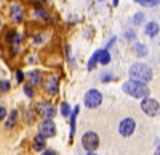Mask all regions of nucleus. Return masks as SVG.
I'll use <instances>...</instances> for the list:
<instances>
[{
	"instance_id": "f257e3e1",
	"label": "nucleus",
	"mask_w": 160,
	"mask_h": 155,
	"mask_svg": "<svg viewBox=\"0 0 160 155\" xmlns=\"http://www.w3.org/2000/svg\"><path fill=\"white\" fill-rule=\"evenodd\" d=\"M122 90H123L127 94H130L133 98H138V99L148 98L149 93H151L149 88L146 86V83H141L138 80H128V82H125L123 86H122Z\"/></svg>"
},
{
	"instance_id": "f03ea898",
	"label": "nucleus",
	"mask_w": 160,
	"mask_h": 155,
	"mask_svg": "<svg viewBox=\"0 0 160 155\" xmlns=\"http://www.w3.org/2000/svg\"><path fill=\"white\" fill-rule=\"evenodd\" d=\"M130 77L131 80H138L141 83H148L152 80V69L142 62H136L130 67Z\"/></svg>"
},
{
	"instance_id": "7ed1b4c3",
	"label": "nucleus",
	"mask_w": 160,
	"mask_h": 155,
	"mask_svg": "<svg viewBox=\"0 0 160 155\" xmlns=\"http://www.w3.org/2000/svg\"><path fill=\"white\" fill-rule=\"evenodd\" d=\"M141 109H142L144 114H148L149 117H157V115H160V104L152 98H144L141 101Z\"/></svg>"
},
{
	"instance_id": "20e7f679",
	"label": "nucleus",
	"mask_w": 160,
	"mask_h": 155,
	"mask_svg": "<svg viewBox=\"0 0 160 155\" xmlns=\"http://www.w3.org/2000/svg\"><path fill=\"white\" fill-rule=\"evenodd\" d=\"M82 146L88 150V152H95L99 147V136L95 131H87L82 136Z\"/></svg>"
},
{
	"instance_id": "39448f33",
	"label": "nucleus",
	"mask_w": 160,
	"mask_h": 155,
	"mask_svg": "<svg viewBox=\"0 0 160 155\" xmlns=\"http://www.w3.org/2000/svg\"><path fill=\"white\" fill-rule=\"evenodd\" d=\"M101 102H102V94L98 90H88L85 94V106L88 109H96L101 106Z\"/></svg>"
},
{
	"instance_id": "423d86ee",
	"label": "nucleus",
	"mask_w": 160,
	"mask_h": 155,
	"mask_svg": "<svg viewBox=\"0 0 160 155\" xmlns=\"http://www.w3.org/2000/svg\"><path fill=\"white\" fill-rule=\"evenodd\" d=\"M37 112L42 115L45 120H51V119H55V115H56L55 106L50 104V102H47V101L38 102V104H37Z\"/></svg>"
},
{
	"instance_id": "0eeeda50",
	"label": "nucleus",
	"mask_w": 160,
	"mask_h": 155,
	"mask_svg": "<svg viewBox=\"0 0 160 155\" xmlns=\"http://www.w3.org/2000/svg\"><path fill=\"white\" fill-rule=\"evenodd\" d=\"M135 130H136V123H135L133 119H123L122 122H120V125H118V133L122 134L123 138L131 136L133 133H135Z\"/></svg>"
},
{
	"instance_id": "6e6552de",
	"label": "nucleus",
	"mask_w": 160,
	"mask_h": 155,
	"mask_svg": "<svg viewBox=\"0 0 160 155\" xmlns=\"http://www.w3.org/2000/svg\"><path fill=\"white\" fill-rule=\"evenodd\" d=\"M10 18H11L13 22H16V24H19L22 21V18H24V8H22V5L19 2H13L10 5Z\"/></svg>"
},
{
	"instance_id": "1a4fd4ad",
	"label": "nucleus",
	"mask_w": 160,
	"mask_h": 155,
	"mask_svg": "<svg viewBox=\"0 0 160 155\" xmlns=\"http://www.w3.org/2000/svg\"><path fill=\"white\" fill-rule=\"evenodd\" d=\"M38 131L43 138H51V136L56 134V125L53 120H43L38 126Z\"/></svg>"
},
{
	"instance_id": "9d476101",
	"label": "nucleus",
	"mask_w": 160,
	"mask_h": 155,
	"mask_svg": "<svg viewBox=\"0 0 160 155\" xmlns=\"http://www.w3.org/2000/svg\"><path fill=\"white\" fill-rule=\"evenodd\" d=\"M45 91H47V94H50V96H56L58 94V90H59V79L56 75H50L48 79H47V82H45Z\"/></svg>"
},
{
	"instance_id": "9b49d317",
	"label": "nucleus",
	"mask_w": 160,
	"mask_h": 155,
	"mask_svg": "<svg viewBox=\"0 0 160 155\" xmlns=\"http://www.w3.org/2000/svg\"><path fill=\"white\" fill-rule=\"evenodd\" d=\"M28 82L31 86H38L40 83H42V74H40L38 70H31L28 74Z\"/></svg>"
},
{
	"instance_id": "f8f14e48",
	"label": "nucleus",
	"mask_w": 160,
	"mask_h": 155,
	"mask_svg": "<svg viewBox=\"0 0 160 155\" xmlns=\"http://www.w3.org/2000/svg\"><path fill=\"white\" fill-rule=\"evenodd\" d=\"M158 24L157 22H154V21H151V22H148L146 24V27H144V31H146V34H148L149 37H155L157 34H158Z\"/></svg>"
},
{
	"instance_id": "ddd939ff",
	"label": "nucleus",
	"mask_w": 160,
	"mask_h": 155,
	"mask_svg": "<svg viewBox=\"0 0 160 155\" xmlns=\"http://www.w3.org/2000/svg\"><path fill=\"white\" fill-rule=\"evenodd\" d=\"M98 62H99V64H104V66L111 62L109 50H98Z\"/></svg>"
},
{
	"instance_id": "4468645a",
	"label": "nucleus",
	"mask_w": 160,
	"mask_h": 155,
	"mask_svg": "<svg viewBox=\"0 0 160 155\" xmlns=\"http://www.w3.org/2000/svg\"><path fill=\"white\" fill-rule=\"evenodd\" d=\"M45 139L47 138H43L42 134H37L35 138H34V143H32V147H34V150H43L45 149Z\"/></svg>"
},
{
	"instance_id": "2eb2a0df",
	"label": "nucleus",
	"mask_w": 160,
	"mask_h": 155,
	"mask_svg": "<svg viewBox=\"0 0 160 155\" xmlns=\"http://www.w3.org/2000/svg\"><path fill=\"white\" fill-rule=\"evenodd\" d=\"M16 120H18V110L15 109V110H11V112H10V115H8V119H7L5 126L8 128V130H11V128L16 125Z\"/></svg>"
},
{
	"instance_id": "dca6fc26",
	"label": "nucleus",
	"mask_w": 160,
	"mask_h": 155,
	"mask_svg": "<svg viewBox=\"0 0 160 155\" xmlns=\"http://www.w3.org/2000/svg\"><path fill=\"white\" fill-rule=\"evenodd\" d=\"M135 2L141 7H146V8H154L160 3V0H135Z\"/></svg>"
},
{
	"instance_id": "f3484780",
	"label": "nucleus",
	"mask_w": 160,
	"mask_h": 155,
	"mask_svg": "<svg viewBox=\"0 0 160 155\" xmlns=\"http://www.w3.org/2000/svg\"><path fill=\"white\" fill-rule=\"evenodd\" d=\"M77 114H78V107H75V109L71 112V115H69V119H71V138H72L74 133H75V120H77Z\"/></svg>"
},
{
	"instance_id": "a211bd4d",
	"label": "nucleus",
	"mask_w": 160,
	"mask_h": 155,
	"mask_svg": "<svg viewBox=\"0 0 160 155\" xmlns=\"http://www.w3.org/2000/svg\"><path fill=\"white\" fill-rule=\"evenodd\" d=\"M135 53H136V56L142 58V56L148 55V48H146L144 45H141V43H136L135 45Z\"/></svg>"
},
{
	"instance_id": "6ab92c4d",
	"label": "nucleus",
	"mask_w": 160,
	"mask_h": 155,
	"mask_svg": "<svg viewBox=\"0 0 160 155\" xmlns=\"http://www.w3.org/2000/svg\"><path fill=\"white\" fill-rule=\"evenodd\" d=\"M71 112H72L71 106L68 104V102H62V104H61V115H62V117H66V119H68L69 115H71Z\"/></svg>"
},
{
	"instance_id": "aec40b11",
	"label": "nucleus",
	"mask_w": 160,
	"mask_h": 155,
	"mask_svg": "<svg viewBox=\"0 0 160 155\" xmlns=\"http://www.w3.org/2000/svg\"><path fill=\"white\" fill-rule=\"evenodd\" d=\"M96 64H98V51H95V55L90 58V61H88V70H93Z\"/></svg>"
},
{
	"instance_id": "412c9836",
	"label": "nucleus",
	"mask_w": 160,
	"mask_h": 155,
	"mask_svg": "<svg viewBox=\"0 0 160 155\" xmlns=\"http://www.w3.org/2000/svg\"><path fill=\"white\" fill-rule=\"evenodd\" d=\"M10 82L8 80H0V91H3V93H7V91H10Z\"/></svg>"
},
{
	"instance_id": "4be33fe9",
	"label": "nucleus",
	"mask_w": 160,
	"mask_h": 155,
	"mask_svg": "<svg viewBox=\"0 0 160 155\" xmlns=\"http://www.w3.org/2000/svg\"><path fill=\"white\" fill-rule=\"evenodd\" d=\"M24 93H26V96H29V98H32V96H34V90H32V86H31L29 83L24 86Z\"/></svg>"
},
{
	"instance_id": "5701e85b",
	"label": "nucleus",
	"mask_w": 160,
	"mask_h": 155,
	"mask_svg": "<svg viewBox=\"0 0 160 155\" xmlns=\"http://www.w3.org/2000/svg\"><path fill=\"white\" fill-rule=\"evenodd\" d=\"M142 19H144V15H142V13H138V15H135V19H133V21H135V24H141Z\"/></svg>"
},
{
	"instance_id": "b1692460",
	"label": "nucleus",
	"mask_w": 160,
	"mask_h": 155,
	"mask_svg": "<svg viewBox=\"0 0 160 155\" xmlns=\"http://www.w3.org/2000/svg\"><path fill=\"white\" fill-rule=\"evenodd\" d=\"M5 117H7V109L5 106H0V122L5 120Z\"/></svg>"
},
{
	"instance_id": "393cba45",
	"label": "nucleus",
	"mask_w": 160,
	"mask_h": 155,
	"mask_svg": "<svg viewBox=\"0 0 160 155\" xmlns=\"http://www.w3.org/2000/svg\"><path fill=\"white\" fill-rule=\"evenodd\" d=\"M22 80H24V74L21 70H16V82L18 83H22Z\"/></svg>"
},
{
	"instance_id": "a878e982",
	"label": "nucleus",
	"mask_w": 160,
	"mask_h": 155,
	"mask_svg": "<svg viewBox=\"0 0 160 155\" xmlns=\"http://www.w3.org/2000/svg\"><path fill=\"white\" fill-rule=\"evenodd\" d=\"M26 120H28L29 123H32V122H34V115H32V112H31V110L26 112Z\"/></svg>"
},
{
	"instance_id": "bb28decb",
	"label": "nucleus",
	"mask_w": 160,
	"mask_h": 155,
	"mask_svg": "<svg viewBox=\"0 0 160 155\" xmlns=\"http://www.w3.org/2000/svg\"><path fill=\"white\" fill-rule=\"evenodd\" d=\"M135 37H136V35H135V32H133V31H131V32H130V31L127 32V38H128V40H130V38H135Z\"/></svg>"
},
{
	"instance_id": "cd10ccee",
	"label": "nucleus",
	"mask_w": 160,
	"mask_h": 155,
	"mask_svg": "<svg viewBox=\"0 0 160 155\" xmlns=\"http://www.w3.org/2000/svg\"><path fill=\"white\" fill-rule=\"evenodd\" d=\"M111 79H112L111 75H102V77H101V80H102V82H109Z\"/></svg>"
},
{
	"instance_id": "c85d7f7f",
	"label": "nucleus",
	"mask_w": 160,
	"mask_h": 155,
	"mask_svg": "<svg viewBox=\"0 0 160 155\" xmlns=\"http://www.w3.org/2000/svg\"><path fill=\"white\" fill-rule=\"evenodd\" d=\"M42 155H56V153L53 152V150H45V152H43Z\"/></svg>"
},
{
	"instance_id": "c756f323",
	"label": "nucleus",
	"mask_w": 160,
	"mask_h": 155,
	"mask_svg": "<svg viewBox=\"0 0 160 155\" xmlns=\"http://www.w3.org/2000/svg\"><path fill=\"white\" fill-rule=\"evenodd\" d=\"M118 2H120V0H112V5H114V7H117V5H118Z\"/></svg>"
},
{
	"instance_id": "7c9ffc66",
	"label": "nucleus",
	"mask_w": 160,
	"mask_h": 155,
	"mask_svg": "<svg viewBox=\"0 0 160 155\" xmlns=\"http://www.w3.org/2000/svg\"><path fill=\"white\" fill-rule=\"evenodd\" d=\"M154 155H160V147H158V149L155 150V153H154Z\"/></svg>"
},
{
	"instance_id": "2f4dec72",
	"label": "nucleus",
	"mask_w": 160,
	"mask_h": 155,
	"mask_svg": "<svg viewBox=\"0 0 160 155\" xmlns=\"http://www.w3.org/2000/svg\"><path fill=\"white\" fill-rule=\"evenodd\" d=\"M88 155H96V153H93V152H88Z\"/></svg>"
},
{
	"instance_id": "473e14b6",
	"label": "nucleus",
	"mask_w": 160,
	"mask_h": 155,
	"mask_svg": "<svg viewBox=\"0 0 160 155\" xmlns=\"http://www.w3.org/2000/svg\"><path fill=\"white\" fill-rule=\"evenodd\" d=\"M0 26H2V19H0Z\"/></svg>"
},
{
	"instance_id": "72a5a7b5",
	"label": "nucleus",
	"mask_w": 160,
	"mask_h": 155,
	"mask_svg": "<svg viewBox=\"0 0 160 155\" xmlns=\"http://www.w3.org/2000/svg\"><path fill=\"white\" fill-rule=\"evenodd\" d=\"M99 2H102V0H99Z\"/></svg>"
}]
</instances>
